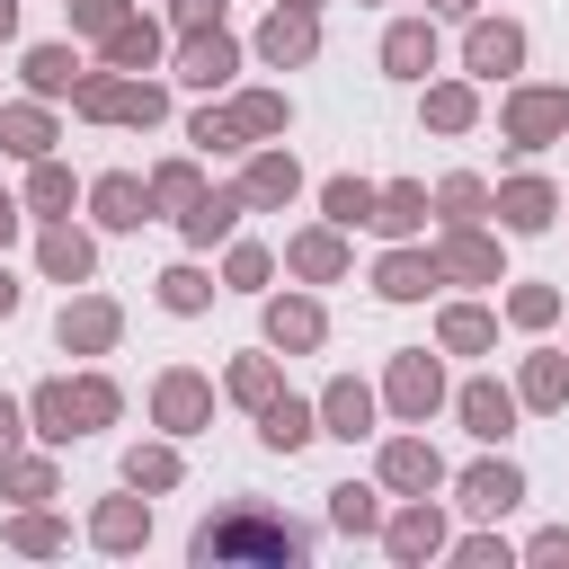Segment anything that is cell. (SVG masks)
<instances>
[{
  "label": "cell",
  "instance_id": "obj_1",
  "mask_svg": "<svg viewBox=\"0 0 569 569\" xmlns=\"http://www.w3.org/2000/svg\"><path fill=\"white\" fill-rule=\"evenodd\" d=\"M302 551H311V533H293V525L258 516V507H231V516L196 525V560H204V569H213V560H302Z\"/></svg>",
  "mask_w": 569,
  "mask_h": 569
},
{
  "label": "cell",
  "instance_id": "obj_2",
  "mask_svg": "<svg viewBox=\"0 0 569 569\" xmlns=\"http://www.w3.org/2000/svg\"><path fill=\"white\" fill-rule=\"evenodd\" d=\"M71 98H80V116H98V124H160V107H169L151 80H116V71L80 80Z\"/></svg>",
  "mask_w": 569,
  "mask_h": 569
},
{
  "label": "cell",
  "instance_id": "obj_3",
  "mask_svg": "<svg viewBox=\"0 0 569 569\" xmlns=\"http://www.w3.org/2000/svg\"><path fill=\"white\" fill-rule=\"evenodd\" d=\"M551 133H569V89H516V98H507V142L533 151V142H551Z\"/></svg>",
  "mask_w": 569,
  "mask_h": 569
},
{
  "label": "cell",
  "instance_id": "obj_4",
  "mask_svg": "<svg viewBox=\"0 0 569 569\" xmlns=\"http://www.w3.org/2000/svg\"><path fill=\"white\" fill-rule=\"evenodd\" d=\"M311 44H320V18H311L302 0H293V9H276V18L258 27V53H267L276 71H284V62H311Z\"/></svg>",
  "mask_w": 569,
  "mask_h": 569
},
{
  "label": "cell",
  "instance_id": "obj_5",
  "mask_svg": "<svg viewBox=\"0 0 569 569\" xmlns=\"http://www.w3.org/2000/svg\"><path fill=\"white\" fill-rule=\"evenodd\" d=\"M382 71H391V80H427V71H436V27L400 18V27L382 36Z\"/></svg>",
  "mask_w": 569,
  "mask_h": 569
},
{
  "label": "cell",
  "instance_id": "obj_6",
  "mask_svg": "<svg viewBox=\"0 0 569 569\" xmlns=\"http://www.w3.org/2000/svg\"><path fill=\"white\" fill-rule=\"evenodd\" d=\"M240 71V53H231V36H213V27H196L187 36V53H178V80H196V89H222Z\"/></svg>",
  "mask_w": 569,
  "mask_h": 569
},
{
  "label": "cell",
  "instance_id": "obj_7",
  "mask_svg": "<svg viewBox=\"0 0 569 569\" xmlns=\"http://www.w3.org/2000/svg\"><path fill=\"white\" fill-rule=\"evenodd\" d=\"M436 400H445V373H436V356H400V365H391V409H400V418H427Z\"/></svg>",
  "mask_w": 569,
  "mask_h": 569
},
{
  "label": "cell",
  "instance_id": "obj_8",
  "mask_svg": "<svg viewBox=\"0 0 569 569\" xmlns=\"http://www.w3.org/2000/svg\"><path fill=\"white\" fill-rule=\"evenodd\" d=\"M462 53H471V71H480V80H498V71H516V62H525V36H516L507 18H480Z\"/></svg>",
  "mask_w": 569,
  "mask_h": 569
},
{
  "label": "cell",
  "instance_id": "obj_9",
  "mask_svg": "<svg viewBox=\"0 0 569 569\" xmlns=\"http://www.w3.org/2000/svg\"><path fill=\"white\" fill-rule=\"evenodd\" d=\"M498 213H507V231H551L560 196H551L542 178H507V187H498Z\"/></svg>",
  "mask_w": 569,
  "mask_h": 569
},
{
  "label": "cell",
  "instance_id": "obj_10",
  "mask_svg": "<svg viewBox=\"0 0 569 569\" xmlns=\"http://www.w3.org/2000/svg\"><path fill=\"white\" fill-rule=\"evenodd\" d=\"M89 204H98V222H107V231H133V222L151 213V187L116 169V178H98V196H89Z\"/></svg>",
  "mask_w": 569,
  "mask_h": 569
},
{
  "label": "cell",
  "instance_id": "obj_11",
  "mask_svg": "<svg viewBox=\"0 0 569 569\" xmlns=\"http://www.w3.org/2000/svg\"><path fill=\"white\" fill-rule=\"evenodd\" d=\"M462 427H471L480 445H498V436L516 427V400H507L498 382H462Z\"/></svg>",
  "mask_w": 569,
  "mask_h": 569
},
{
  "label": "cell",
  "instance_id": "obj_12",
  "mask_svg": "<svg viewBox=\"0 0 569 569\" xmlns=\"http://www.w3.org/2000/svg\"><path fill=\"white\" fill-rule=\"evenodd\" d=\"M382 480H391V489H409V498H427V489L445 480V462H436V453H427L418 436H400V445L382 453Z\"/></svg>",
  "mask_w": 569,
  "mask_h": 569
},
{
  "label": "cell",
  "instance_id": "obj_13",
  "mask_svg": "<svg viewBox=\"0 0 569 569\" xmlns=\"http://www.w3.org/2000/svg\"><path fill=\"white\" fill-rule=\"evenodd\" d=\"M151 53H160V27L151 18H116L107 27V71H151Z\"/></svg>",
  "mask_w": 569,
  "mask_h": 569
},
{
  "label": "cell",
  "instance_id": "obj_14",
  "mask_svg": "<svg viewBox=\"0 0 569 569\" xmlns=\"http://www.w3.org/2000/svg\"><path fill=\"white\" fill-rule=\"evenodd\" d=\"M240 213H249V187H213V196H196V213H187V240L204 249V240H222Z\"/></svg>",
  "mask_w": 569,
  "mask_h": 569
},
{
  "label": "cell",
  "instance_id": "obj_15",
  "mask_svg": "<svg viewBox=\"0 0 569 569\" xmlns=\"http://www.w3.org/2000/svg\"><path fill=\"white\" fill-rule=\"evenodd\" d=\"M436 276H445V267H436V258H418V249H391V258L373 267V284H382L391 302H418V293H427Z\"/></svg>",
  "mask_w": 569,
  "mask_h": 569
},
{
  "label": "cell",
  "instance_id": "obj_16",
  "mask_svg": "<svg viewBox=\"0 0 569 569\" xmlns=\"http://www.w3.org/2000/svg\"><path fill=\"white\" fill-rule=\"evenodd\" d=\"M62 347H71V356L116 347V302H71V311H62Z\"/></svg>",
  "mask_w": 569,
  "mask_h": 569
},
{
  "label": "cell",
  "instance_id": "obj_17",
  "mask_svg": "<svg viewBox=\"0 0 569 569\" xmlns=\"http://www.w3.org/2000/svg\"><path fill=\"white\" fill-rule=\"evenodd\" d=\"M320 418H329V436H365V427H373V391H365L356 373H338L329 400H320Z\"/></svg>",
  "mask_w": 569,
  "mask_h": 569
},
{
  "label": "cell",
  "instance_id": "obj_18",
  "mask_svg": "<svg viewBox=\"0 0 569 569\" xmlns=\"http://www.w3.org/2000/svg\"><path fill=\"white\" fill-rule=\"evenodd\" d=\"M516 498H525V480H516L507 462H480V471L462 480V507H471V516H507Z\"/></svg>",
  "mask_w": 569,
  "mask_h": 569
},
{
  "label": "cell",
  "instance_id": "obj_19",
  "mask_svg": "<svg viewBox=\"0 0 569 569\" xmlns=\"http://www.w3.org/2000/svg\"><path fill=\"white\" fill-rule=\"evenodd\" d=\"M204 409H213L204 373H169V382H160V427H178V436H187V427H196Z\"/></svg>",
  "mask_w": 569,
  "mask_h": 569
},
{
  "label": "cell",
  "instance_id": "obj_20",
  "mask_svg": "<svg viewBox=\"0 0 569 569\" xmlns=\"http://www.w3.org/2000/svg\"><path fill=\"white\" fill-rule=\"evenodd\" d=\"M27 89H36V98H62V89H80V62H71V44H36V53H27Z\"/></svg>",
  "mask_w": 569,
  "mask_h": 569
},
{
  "label": "cell",
  "instance_id": "obj_21",
  "mask_svg": "<svg viewBox=\"0 0 569 569\" xmlns=\"http://www.w3.org/2000/svg\"><path fill=\"white\" fill-rule=\"evenodd\" d=\"M240 187H249V204H284V196H293V187H302V169H293V160H284V151H258V160H249V178H240Z\"/></svg>",
  "mask_w": 569,
  "mask_h": 569
},
{
  "label": "cell",
  "instance_id": "obj_22",
  "mask_svg": "<svg viewBox=\"0 0 569 569\" xmlns=\"http://www.w3.org/2000/svg\"><path fill=\"white\" fill-rule=\"evenodd\" d=\"M44 142H53L44 107H0V151H18V160H44Z\"/></svg>",
  "mask_w": 569,
  "mask_h": 569
},
{
  "label": "cell",
  "instance_id": "obj_23",
  "mask_svg": "<svg viewBox=\"0 0 569 569\" xmlns=\"http://www.w3.org/2000/svg\"><path fill=\"white\" fill-rule=\"evenodd\" d=\"M196 196H204V178H196V160H169V169L151 178V204H160V213H178V222L196 213Z\"/></svg>",
  "mask_w": 569,
  "mask_h": 569
},
{
  "label": "cell",
  "instance_id": "obj_24",
  "mask_svg": "<svg viewBox=\"0 0 569 569\" xmlns=\"http://www.w3.org/2000/svg\"><path fill=\"white\" fill-rule=\"evenodd\" d=\"M436 267H453V276H471V284H498V249H489V240H480V231H453V240H445V258H436Z\"/></svg>",
  "mask_w": 569,
  "mask_h": 569
},
{
  "label": "cell",
  "instance_id": "obj_25",
  "mask_svg": "<svg viewBox=\"0 0 569 569\" xmlns=\"http://www.w3.org/2000/svg\"><path fill=\"white\" fill-rule=\"evenodd\" d=\"M267 338L276 347H320V302H267Z\"/></svg>",
  "mask_w": 569,
  "mask_h": 569
},
{
  "label": "cell",
  "instance_id": "obj_26",
  "mask_svg": "<svg viewBox=\"0 0 569 569\" xmlns=\"http://www.w3.org/2000/svg\"><path fill=\"white\" fill-rule=\"evenodd\" d=\"M258 418H267V427H258V436H267V445H276V453H293V445H311V436H320V427H311V409H302V400H267V409H258Z\"/></svg>",
  "mask_w": 569,
  "mask_h": 569
},
{
  "label": "cell",
  "instance_id": "obj_27",
  "mask_svg": "<svg viewBox=\"0 0 569 569\" xmlns=\"http://www.w3.org/2000/svg\"><path fill=\"white\" fill-rule=\"evenodd\" d=\"M107 551H133L142 533H151V516H142V498H116V507H98V525H89Z\"/></svg>",
  "mask_w": 569,
  "mask_h": 569
},
{
  "label": "cell",
  "instance_id": "obj_28",
  "mask_svg": "<svg viewBox=\"0 0 569 569\" xmlns=\"http://www.w3.org/2000/svg\"><path fill=\"white\" fill-rule=\"evenodd\" d=\"M391 551H400V560H427V551H445V516H436V507H409V516L391 525Z\"/></svg>",
  "mask_w": 569,
  "mask_h": 569
},
{
  "label": "cell",
  "instance_id": "obj_29",
  "mask_svg": "<svg viewBox=\"0 0 569 569\" xmlns=\"http://www.w3.org/2000/svg\"><path fill=\"white\" fill-rule=\"evenodd\" d=\"M284 258H293V267H302V276H311V284H329V276H338V267H347V249H338V231H302V240H293V249H284Z\"/></svg>",
  "mask_w": 569,
  "mask_h": 569
},
{
  "label": "cell",
  "instance_id": "obj_30",
  "mask_svg": "<svg viewBox=\"0 0 569 569\" xmlns=\"http://www.w3.org/2000/svg\"><path fill=\"white\" fill-rule=\"evenodd\" d=\"M418 222H427V196L418 187H382L373 196V231H418Z\"/></svg>",
  "mask_w": 569,
  "mask_h": 569
},
{
  "label": "cell",
  "instance_id": "obj_31",
  "mask_svg": "<svg viewBox=\"0 0 569 569\" xmlns=\"http://www.w3.org/2000/svg\"><path fill=\"white\" fill-rule=\"evenodd\" d=\"M44 276H62V284H80V276H89V240L53 222V231H44Z\"/></svg>",
  "mask_w": 569,
  "mask_h": 569
},
{
  "label": "cell",
  "instance_id": "obj_32",
  "mask_svg": "<svg viewBox=\"0 0 569 569\" xmlns=\"http://www.w3.org/2000/svg\"><path fill=\"white\" fill-rule=\"evenodd\" d=\"M36 436H53V445L80 436V418H71V382H44V391H36Z\"/></svg>",
  "mask_w": 569,
  "mask_h": 569
},
{
  "label": "cell",
  "instance_id": "obj_33",
  "mask_svg": "<svg viewBox=\"0 0 569 569\" xmlns=\"http://www.w3.org/2000/svg\"><path fill=\"white\" fill-rule=\"evenodd\" d=\"M525 400H533V409H560V400H569V365H560V356H533V365H525Z\"/></svg>",
  "mask_w": 569,
  "mask_h": 569
},
{
  "label": "cell",
  "instance_id": "obj_34",
  "mask_svg": "<svg viewBox=\"0 0 569 569\" xmlns=\"http://www.w3.org/2000/svg\"><path fill=\"white\" fill-rule=\"evenodd\" d=\"M231 124H240V133H284V98H276V89H249V98L231 107Z\"/></svg>",
  "mask_w": 569,
  "mask_h": 569
},
{
  "label": "cell",
  "instance_id": "obj_35",
  "mask_svg": "<svg viewBox=\"0 0 569 569\" xmlns=\"http://www.w3.org/2000/svg\"><path fill=\"white\" fill-rule=\"evenodd\" d=\"M427 124H436V133H462V124H471V89H462V80L427 89Z\"/></svg>",
  "mask_w": 569,
  "mask_h": 569
},
{
  "label": "cell",
  "instance_id": "obj_36",
  "mask_svg": "<svg viewBox=\"0 0 569 569\" xmlns=\"http://www.w3.org/2000/svg\"><path fill=\"white\" fill-rule=\"evenodd\" d=\"M320 204H329V222H373V187L365 178H329Z\"/></svg>",
  "mask_w": 569,
  "mask_h": 569
},
{
  "label": "cell",
  "instance_id": "obj_37",
  "mask_svg": "<svg viewBox=\"0 0 569 569\" xmlns=\"http://www.w3.org/2000/svg\"><path fill=\"white\" fill-rule=\"evenodd\" d=\"M231 400L267 409V400H276V365H267V356H240V365H231Z\"/></svg>",
  "mask_w": 569,
  "mask_h": 569
},
{
  "label": "cell",
  "instance_id": "obj_38",
  "mask_svg": "<svg viewBox=\"0 0 569 569\" xmlns=\"http://www.w3.org/2000/svg\"><path fill=\"white\" fill-rule=\"evenodd\" d=\"M329 516H338V533H373V525H382V516H373V489H356V480L329 489Z\"/></svg>",
  "mask_w": 569,
  "mask_h": 569
},
{
  "label": "cell",
  "instance_id": "obj_39",
  "mask_svg": "<svg viewBox=\"0 0 569 569\" xmlns=\"http://www.w3.org/2000/svg\"><path fill=\"white\" fill-rule=\"evenodd\" d=\"M27 204H36V213H62V204H71V169L36 160V178H27Z\"/></svg>",
  "mask_w": 569,
  "mask_h": 569
},
{
  "label": "cell",
  "instance_id": "obj_40",
  "mask_svg": "<svg viewBox=\"0 0 569 569\" xmlns=\"http://www.w3.org/2000/svg\"><path fill=\"white\" fill-rule=\"evenodd\" d=\"M436 204H445L453 222H480V213H489V187H480V178H445V187H436Z\"/></svg>",
  "mask_w": 569,
  "mask_h": 569
},
{
  "label": "cell",
  "instance_id": "obj_41",
  "mask_svg": "<svg viewBox=\"0 0 569 569\" xmlns=\"http://www.w3.org/2000/svg\"><path fill=\"white\" fill-rule=\"evenodd\" d=\"M445 347H453V356H480V347H489V311H471V302L445 311Z\"/></svg>",
  "mask_w": 569,
  "mask_h": 569
},
{
  "label": "cell",
  "instance_id": "obj_42",
  "mask_svg": "<svg viewBox=\"0 0 569 569\" xmlns=\"http://www.w3.org/2000/svg\"><path fill=\"white\" fill-rule=\"evenodd\" d=\"M71 418H80V436L107 427L116 418V382H71Z\"/></svg>",
  "mask_w": 569,
  "mask_h": 569
},
{
  "label": "cell",
  "instance_id": "obj_43",
  "mask_svg": "<svg viewBox=\"0 0 569 569\" xmlns=\"http://www.w3.org/2000/svg\"><path fill=\"white\" fill-rule=\"evenodd\" d=\"M204 293H213V284H204L196 267H169V276H160V302H169V311H204Z\"/></svg>",
  "mask_w": 569,
  "mask_h": 569
},
{
  "label": "cell",
  "instance_id": "obj_44",
  "mask_svg": "<svg viewBox=\"0 0 569 569\" xmlns=\"http://www.w3.org/2000/svg\"><path fill=\"white\" fill-rule=\"evenodd\" d=\"M124 480H133V489H169V480H178V453H169V445H151V453H133V462H124Z\"/></svg>",
  "mask_w": 569,
  "mask_h": 569
},
{
  "label": "cell",
  "instance_id": "obj_45",
  "mask_svg": "<svg viewBox=\"0 0 569 569\" xmlns=\"http://www.w3.org/2000/svg\"><path fill=\"white\" fill-rule=\"evenodd\" d=\"M507 311H516L525 329H542V320L560 311V293H551V284H516V302H507Z\"/></svg>",
  "mask_w": 569,
  "mask_h": 569
},
{
  "label": "cell",
  "instance_id": "obj_46",
  "mask_svg": "<svg viewBox=\"0 0 569 569\" xmlns=\"http://www.w3.org/2000/svg\"><path fill=\"white\" fill-rule=\"evenodd\" d=\"M9 542H18V551H53L62 525H53V516H27V525H9Z\"/></svg>",
  "mask_w": 569,
  "mask_h": 569
},
{
  "label": "cell",
  "instance_id": "obj_47",
  "mask_svg": "<svg viewBox=\"0 0 569 569\" xmlns=\"http://www.w3.org/2000/svg\"><path fill=\"white\" fill-rule=\"evenodd\" d=\"M124 18V0H71V27H89V36H107Z\"/></svg>",
  "mask_w": 569,
  "mask_h": 569
},
{
  "label": "cell",
  "instance_id": "obj_48",
  "mask_svg": "<svg viewBox=\"0 0 569 569\" xmlns=\"http://www.w3.org/2000/svg\"><path fill=\"white\" fill-rule=\"evenodd\" d=\"M187 142H204V151H231V142H240V124H231V116H196V133H187Z\"/></svg>",
  "mask_w": 569,
  "mask_h": 569
},
{
  "label": "cell",
  "instance_id": "obj_49",
  "mask_svg": "<svg viewBox=\"0 0 569 569\" xmlns=\"http://www.w3.org/2000/svg\"><path fill=\"white\" fill-rule=\"evenodd\" d=\"M9 489H18V498H53V471H44V462H9Z\"/></svg>",
  "mask_w": 569,
  "mask_h": 569
},
{
  "label": "cell",
  "instance_id": "obj_50",
  "mask_svg": "<svg viewBox=\"0 0 569 569\" xmlns=\"http://www.w3.org/2000/svg\"><path fill=\"white\" fill-rule=\"evenodd\" d=\"M231 284H267V249H231Z\"/></svg>",
  "mask_w": 569,
  "mask_h": 569
},
{
  "label": "cell",
  "instance_id": "obj_51",
  "mask_svg": "<svg viewBox=\"0 0 569 569\" xmlns=\"http://www.w3.org/2000/svg\"><path fill=\"white\" fill-rule=\"evenodd\" d=\"M169 9H178V27H187V36H196V27H213V18H222V0H169Z\"/></svg>",
  "mask_w": 569,
  "mask_h": 569
},
{
  "label": "cell",
  "instance_id": "obj_52",
  "mask_svg": "<svg viewBox=\"0 0 569 569\" xmlns=\"http://www.w3.org/2000/svg\"><path fill=\"white\" fill-rule=\"evenodd\" d=\"M9 445H18V400L0 391V453H9Z\"/></svg>",
  "mask_w": 569,
  "mask_h": 569
},
{
  "label": "cell",
  "instance_id": "obj_53",
  "mask_svg": "<svg viewBox=\"0 0 569 569\" xmlns=\"http://www.w3.org/2000/svg\"><path fill=\"white\" fill-rule=\"evenodd\" d=\"M533 560H569V533H542V542H533Z\"/></svg>",
  "mask_w": 569,
  "mask_h": 569
},
{
  "label": "cell",
  "instance_id": "obj_54",
  "mask_svg": "<svg viewBox=\"0 0 569 569\" xmlns=\"http://www.w3.org/2000/svg\"><path fill=\"white\" fill-rule=\"evenodd\" d=\"M9 311H18V284H9V267H0V320H9Z\"/></svg>",
  "mask_w": 569,
  "mask_h": 569
},
{
  "label": "cell",
  "instance_id": "obj_55",
  "mask_svg": "<svg viewBox=\"0 0 569 569\" xmlns=\"http://www.w3.org/2000/svg\"><path fill=\"white\" fill-rule=\"evenodd\" d=\"M9 231H18V204H9V196H0V240H9Z\"/></svg>",
  "mask_w": 569,
  "mask_h": 569
},
{
  "label": "cell",
  "instance_id": "obj_56",
  "mask_svg": "<svg viewBox=\"0 0 569 569\" xmlns=\"http://www.w3.org/2000/svg\"><path fill=\"white\" fill-rule=\"evenodd\" d=\"M9 27H18V0H0V36H9Z\"/></svg>",
  "mask_w": 569,
  "mask_h": 569
},
{
  "label": "cell",
  "instance_id": "obj_57",
  "mask_svg": "<svg viewBox=\"0 0 569 569\" xmlns=\"http://www.w3.org/2000/svg\"><path fill=\"white\" fill-rule=\"evenodd\" d=\"M436 9H471V0H436Z\"/></svg>",
  "mask_w": 569,
  "mask_h": 569
},
{
  "label": "cell",
  "instance_id": "obj_58",
  "mask_svg": "<svg viewBox=\"0 0 569 569\" xmlns=\"http://www.w3.org/2000/svg\"><path fill=\"white\" fill-rule=\"evenodd\" d=\"M302 9H311V0H302Z\"/></svg>",
  "mask_w": 569,
  "mask_h": 569
}]
</instances>
